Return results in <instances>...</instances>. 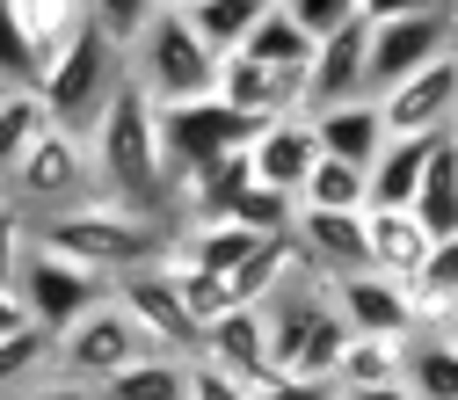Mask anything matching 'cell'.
<instances>
[{
    "label": "cell",
    "instance_id": "8fae6325",
    "mask_svg": "<svg viewBox=\"0 0 458 400\" xmlns=\"http://www.w3.org/2000/svg\"><path fill=\"white\" fill-rule=\"evenodd\" d=\"M327 299H335V313L350 320L357 335H422V320H415V292H408V284H393V277H378V269L335 277Z\"/></svg>",
    "mask_w": 458,
    "mask_h": 400
},
{
    "label": "cell",
    "instance_id": "d6986e66",
    "mask_svg": "<svg viewBox=\"0 0 458 400\" xmlns=\"http://www.w3.org/2000/svg\"><path fill=\"white\" fill-rule=\"evenodd\" d=\"M364 241H371V269L393 277V284H415L437 234L415 218V211H364Z\"/></svg>",
    "mask_w": 458,
    "mask_h": 400
},
{
    "label": "cell",
    "instance_id": "ee69618b",
    "mask_svg": "<svg viewBox=\"0 0 458 400\" xmlns=\"http://www.w3.org/2000/svg\"><path fill=\"white\" fill-rule=\"evenodd\" d=\"M160 8H175V15H190V8H197V0H160Z\"/></svg>",
    "mask_w": 458,
    "mask_h": 400
},
{
    "label": "cell",
    "instance_id": "ffe728a7",
    "mask_svg": "<svg viewBox=\"0 0 458 400\" xmlns=\"http://www.w3.org/2000/svg\"><path fill=\"white\" fill-rule=\"evenodd\" d=\"M437 139H444V132H437ZM437 139H386V153L371 160V204H364V211H408L415 190H422V175H429Z\"/></svg>",
    "mask_w": 458,
    "mask_h": 400
},
{
    "label": "cell",
    "instance_id": "4dcf8cb0",
    "mask_svg": "<svg viewBox=\"0 0 458 400\" xmlns=\"http://www.w3.org/2000/svg\"><path fill=\"white\" fill-rule=\"evenodd\" d=\"M225 218L248 226V234H262V241H276V234H292V226H299V197H284V190H269V183H248Z\"/></svg>",
    "mask_w": 458,
    "mask_h": 400
},
{
    "label": "cell",
    "instance_id": "d6a6232c",
    "mask_svg": "<svg viewBox=\"0 0 458 400\" xmlns=\"http://www.w3.org/2000/svg\"><path fill=\"white\" fill-rule=\"evenodd\" d=\"M37 364H51V335L44 328H22V335H0V393H15Z\"/></svg>",
    "mask_w": 458,
    "mask_h": 400
},
{
    "label": "cell",
    "instance_id": "60d3db41",
    "mask_svg": "<svg viewBox=\"0 0 458 400\" xmlns=\"http://www.w3.org/2000/svg\"><path fill=\"white\" fill-rule=\"evenodd\" d=\"M30 400H95V386H81V379H59V386H37Z\"/></svg>",
    "mask_w": 458,
    "mask_h": 400
},
{
    "label": "cell",
    "instance_id": "bcb514c9",
    "mask_svg": "<svg viewBox=\"0 0 458 400\" xmlns=\"http://www.w3.org/2000/svg\"><path fill=\"white\" fill-rule=\"evenodd\" d=\"M0 95H8V88H0Z\"/></svg>",
    "mask_w": 458,
    "mask_h": 400
},
{
    "label": "cell",
    "instance_id": "9a60e30c",
    "mask_svg": "<svg viewBox=\"0 0 458 400\" xmlns=\"http://www.w3.org/2000/svg\"><path fill=\"white\" fill-rule=\"evenodd\" d=\"M364 59H371V22H350L313 44V66H306V117L313 109H335V102H357L371 95L364 88Z\"/></svg>",
    "mask_w": 458,
    "mask_h": 400
},
{
    "label": "cell",
    "instance_id": "4316f807",
    "mask_svg": "<svg viewBox=\"0 0 458 400\" xmlns=\"http://www.w3.org/2000/svg\"><path fill=\"white\" fill-rule=\"evenodd\" d=\"M364 204H371V167H350V160L320 153V167L299 190V211H364Z\"/></svg>",
    "mask_w": 458,
    "mask_h": 400
},
{
    "label": "cell",
    "instance_id": "4fadbf2b",
    "mask_svg": "<svg viewBox=\"0 0 458 400\" xmlns=\"http://www.w3.org/2000/svg\"><path fill=\"white\" fill-rule=\"evenodd\" d=\"M248 160H255V183H269V190H284V197H299L306 175L320 167V132H313V117H306V109H292V117L255 124Z\"/></svg>",
    "mask_w": 458,
    "mask_h": 400
},
{
    "label": "cell",
    "instance_id": "d590c367",
    "mask_svg": "<svg viewBox=\"0 0 458 400\" xmlns=\"http://www.w3.org/2000/svg\"><path fill=\"white\" fill-rule=\"evenodd\" d=\"M284 15H292L313 44L335 37V30H350V22H364V15H357V0H284Z\"/></svg>",
    "mask_w": 458,
    "mask_h": 400
},
{
    "label": "cell",
    "instance_id": "ba28073f",
    "mask_svg": "<svg viewBox=\"0 0 458 400\" xmlns=\"http://www.w3.org/2000/svg\"><path fill=\"white\" fill-rule=\"evenodd\" d=\"M153 350L146 342V328L117 306V292H109L95 313H81L66 335H51V364H59L66 379H81V386H102V379H117L124 364H139Z\"/></svg>",
    "mask_w": 458,
    "mask_h": 400
},
{
    "label": "cell",
    "instance_id": "74e56055",
    "mask_svg": "<svg viewBox=\"0 0 458 400\" xmlns=\"http://www.w3.org/2000/svg\"><path fill=\"white\" fill-rule=\"evenodd\" d=\"M255 400H342L335 379H306V371H276L269 386H255Z\"/></svg>",
    "mask_w": 458,
    "mask_h": 400
},
{
    "label": "cell",
    "instance_id": "5bb4252c",
    "mask_svg": "<svg viewBox=\"0 0 458 400\" xmlns=\"http://www.w3.org/2000/svg\"><path fill=\"white\" fill-rule=\"evenodd\" d=\"M197 357L218 364V371H233L248 386H269L276 364H269V306H233V313H218L197 342Z\"/></svg>",
    "mask_w": 458,
    "mask_h": 400
},
{
    "label": "cell",
    "instance_id": "cb8c5ba5",
    "mask_svg": "<svg viewBox=\"0 0 458 400\" xmlns=\"http://www.w3.org/2000/svg\"><path fill=\"white\" fill-rule=\"evenodd\" d=\"M429 234L444 241V234H458V139L444 132L437 139V153H429V175H422V190H415V204H408Z\"/></svg>",
    "mask_w": 458,
    "mask_h": 400
},
{
    "label": "cell",
    "instance_id": "e575fe53",
    "mask_svg": "<svg viewBox=\"0 0 458 400\" xmlns=\"http://www.w3.org/2000/svg\"><path fill=\"white\" fill-rule=\"evenodd\" d=\"M30 241H37V218L15 197H0V284H8V292H15V269H22Z\"/></svg>",
    "mask_w": 458,
    "mask_h": 400
},
{
    "label": "cell",
    "instance_id": "603a6c76",
    "mask_svg": "<svg viewBox=\"0 0 458 400\" xmlns=\"http://www.w3.org/2000/svg\"><path fill=\"white\" fill-rule=\"evenodd\" d=\"M8 15L22 22V37H30V51H37V73H44V66L88 30V0H8Z\"/></svg>",
    "mask_w": 458,
    "mask_h": 400
},
{
    "label": "cell",
    "instance_id": "f1b7e54d",
    "mask_svg": "<svg viewBox=\"0 0 458 400\" xmlns=\"http://www.w3.org/2000/svg\"><path fill=\"white\" fill-rule=\"evenodd\" d=\"M262 15H269V0H197V8H190L197 37H204L211 51H241Z\"/></svg>",
    "mask_w": 458,
    "mask_h": 400
},
{
    "label": "cell",
    "instance_id": "5b68a950",
    "mask_svg": "<svg viewBox=\"0 0 458 400\" xmlns=\"http://www.w3.org/2000/svg\"><path fill=\"white\" fill-rule=\"evenodd\" d=\"M0 197H15L22 211H73V204H88V197H102V175H95V146H88V132H66V124H51L30 153H22V167L8 175V190Z\"/></svg>",
    "mask_w": 458,
    "mask_h": 400
},
{
    "label": "cell",
    "instance_id": "f35d334b",
    "mask_svg": "<svg viewBox=\"0 0 458 400\" xmlns=\"http://www.w3.org/2000/svg\"><path fill=\"white\" fill-rule=\"evenodd\" d=\"M437 8H458V0H357L364 22H393V15H437Z\"/></svg>",
    "mask_w": 458,
    "mask_h": 400
},
{
    "label": "cell",
    "instance_id": "ab89813d",
    "mask_svg": "<svg viewBox=\"0 0 458 400\" xmlns=\"http://www.w3.org/2000/svg\"><path fill=\"white\" fill-rule=\"evenodd\" d=\"M30 328V313H22V299L8 292V284H0V335H22Z\"/></svg>",
    "mask_w": 458,
    "mask_h": 400
},
{
    "label": "cell",
    "instance_id": "836d02e7",
    "mask_svg": "<svg viewBox=\"0 0 458 400\" xmlns=\"http://www.w3.org/2000/svg\"><path fill=\"white\" fill-rule=\"evenodd\" d=\"M44 73H37V51H30V37H22V22L8 15V0H0V88H37Z\"/></svg>",
    "mask_w": 458,
    "mask_h": 400
},
{
    "label": "cell",
    "instance_id": "52a82bcc",
    "mask_svg": "<svg viewBox=\"0 0 458 400\" xmlns=\"http://www.w3.org/2000/svg\"><path fill=\"white\" fill-rule=\"evenodd\" d=\"M255 124L241 109H225L218 95H197V102H160V160H167V190H182L197 167L225 160L233 146H248Z\"/></svg>",
    "mask_w": 458,
    "mask_h": 400
},
{
    "label": "cell",
    "instance_id": "1f68e13d",
    "mask_svg": "<svg viewBox=\"0 0 458 400\" xmlns=\"http://www.w3.org/2000/svg\"><path fill=\"white\" fill-rule=\"evenodd\" d=\"M153 15H160V0H88V22L117 44V51H131V44L146 37Z\"/></svg>",
    "mask_w": 458,
    "mask_h": 400
},
{
    "label": "cell",
    "instance_id": "8992f818",
    "mask_svg": "<svg viewBox=\"0 0 458 400\" xmlns=\"http://www.w3.org/2000/svg\"><path fill=\"white\" fill-rule=\"evenodd\" d=\"M109 292H117L109 277H95L88 262L44 248V241H30V255H22V269H15V299H22L30 328H44V335H66V328H73L81 313H95Z\"/></svg>",
    "mask_w": 458,
    "mask_h": 400
},
{
    "label": "cell",
    "instance_id": "9c48e42d",
    "mask_svg": "<svg viewBox=\"0 0 458 400\" xmlns=\"http://www.w3.org/2000/svg\"><path fill=\"white\" fill-rule=\"evenodd\" d=\"M458 44V8H437V15H393V22H371V59H364V88L386 95L408 73H422L429 59Z\"/></svg>",
    "mask_w": 458,
    "mask_h": 400
},
{
    "label": "cell",
    "instance_id": "d4e9b609",
    "mask_svg": "<svg viewBox=\"0 0 458 400\" xmlns=\"http://www.w3.org/2000/svg\"><path fill=\"white\" fill-rule=\"evenodd\" d=\"M44 132H51V109H44L37 88H8V95H0V190H8V175L22 167V153Z\"/></svg>",
    "mask_w": 458,
    "mask_h": 400
},
{
    "label": "cell",
    "instance_id": "e0dca14e",
    "mask_svg": "<svg viewBox=\"0 0 458 400\" xmlns=\"http://www.w3.org/2000/svg\"><path fill=\"white\" fill-rule=\"evenodd\" d=\"M313 132H320V153L327 160H350V167H371L386 153V109L378 95H357V102H335V109H313Z\"/></svg>",
    "mask_w": 458,
    "mask_h": 400
},
{
    "label": "cell",
    "instance_id": "7dc6e473",
    "mask_svg": "<svg viewBox=\"0 0 458 400\" xmlns=\"http://www.w3.org/2000/svg\"><path fill=\"white\" fill-rule=\"evenodd\" d=\"M451 51H458V44H451Z\"/></svg>",
    "mask_w": 458,
    "mask_h": 400
},
{
    "label": "cell",
    "instance_id": "44dd1931",
    "mask_svg": "<svg viewBox=\"0 0 458 400\" xmlns=\"http://www.w3.org/2000/svg\"><path fill=\"white\" fill-rule=\"evenodd\" d=\"M408 342L415 335H357L342 342V357H335V386L350 393V386H408Z\"/></svg>",
    "mask_w": 458,
    "mask_h": 400
},
{
    "label": "cell",
    "instance_id": "30bf717a",
    "mask_svg": "<svg viewBox=\"0 0 458 400\" xmlns=\"http://www.w3.org/2000/svg\"><path fill=\"white\" fill-rule=\"evenodd\" d=\"M378 109H386V132L393 139H437V132H451V117H458V51H444V59H429L422 73H408L400 88H386Z\"/></svg>",
    "mask_w": 458,
    "mask_h": 400
},
{
    "label": "cell",
    "instance_id": "6da1fadb",
    "mask_svg": "<svg viewBox=\"0 0 458 400\" xmlns=\"http://www.w3.org/2000/svg\"><path fill=\"white\" fill-rule=\"evenodd\" d=\"M95 146V175H102V197H117L146 218H175V190H167V160H160V102L139 88V73L124 66L117 95L102 102V117L88 132ZM182 226V218H175Z\"/></svg>",
    "mask_w": 458,
    "mask_h": 400
},
{
    "label": "cell",
    "instance_id": "7402d4cb",
    "mask_svg": "<svg viewBox=\"0 0 458 400\" xmlns=\"http://www.w3.org/2000/svg\"><path fill=\"white\" fill-rule=\"evenodd\" d=\"M95 400H190V357H175V350H146V357L124 364L117 379H102Z\"/></svg>",
    "mask_w": 458,
    "mask_h": 400
},
{
    "label": "cell",
    "instance_id": "83f0119b",
    "mask_svg": "<svg viewBox=\"0 0 458 400\" xmlns=\"http://www.w3.org/2000/svg\"><path fill=\"white\" fill-rule=\"evenodd\" d=\"M408 393L415 400H458V350L444 335H415L408 342Z\"/></svg>",
    "mask_w": 458,
    "mask_h": 400
},
{
    "label": "cell",
    "instance_id": "277c9868",
    "mask_svg": "<svg viewBox=\"0 0 458 400\" xmlns=\"http://www.w3.org/2000/svg\"><path fill=\"white\" fill-rule=\"evenodd\" d=\"M117 81H124V51L88 22V30L59 51V59L44 66L37 95H44V109H51V124H66V132H95V117H102V102L117 95Z\"/></svg>",
    "mask_w": 458,
    "mask_h": 400
},
{
    "label": "cell",
    "instance_id": "b9f144b4",
    "mask_svg": "<svg viewBox=\"0 0 458 400\" xmlns=\"http://www.w3.org/2000/svg\"><path fill=\"white\" fill-rule=\"evenodd\" d=\"M342 400H415V393H408V386H350Z\"/></svg>",
    "mask_w": 458,
    "mask_h": 400
},
{
    "label": "cell",
    "instance_id": "f6af8a7d",
    "mask_svg": "<svg viewBox=\"0 0 458 400\" xmlns=\"http://www.w3.org/2000/svg\"><path fill=\"white\" fill-rule=\"evenodd\" d=\"M451 139H458V117H451Z\"/></svg>",
    "mask_w": 458,
    "mask_h": 400
},
{
    "label": "cell",
    "instance_id": "484cf974",
    "mask_svg": "<svg viewBox=\"0 0 458 400\" xmlns=\"http://www.w3.org/2000/svg\"><path fill=\"white\" fill-rule=\"evenodd\" d=\"M241 51H248V59H262V66H276V73H306V66H313V37L284 15V0H269V15L248 30Z\"/></svg>",
    "mask_w": 458,
    "mask_h": 400
},
{
    "label": "cell",
    "instance_id": "7c38bea8",
    "mask_svg": "<svg viewBox=\"0 0 458 400\" xmlns=\"http://www.w3.org/2000/svg\"><path fill=\"white\" fill-rule=\"evenodd\" d=\"M117 306L146 328L153 350H175V357H197L204 328L190 320V306L175 299V284H167V269H139V277H117Z\"/></svg>",
    "mask_w": 458,
    "mask_h": 400
},
{
    "label": "cell",
    "instance_id": "3957f363",
    "mask_svg": "<svg viewBox=\"0 0 458 400\" xmlns=\"http://www.w3.org/2000/svg\"><path fill=\"white\" fill-rule=\"evenodd\" d=\"M124 66L139 73V88H146L153 102H197V95L218 88V51H211V44L197 37V22L175 15V8H160V15L146 22V37L124 51Z\"/></svg>",
    "mask_w": 458,
    "mask_h": 400
},
{
    "label": "cell",
    "instance_id": "ac0fdd59",
    "mask_svg": "<svg viewBox=\"0 0 458 400\" xmlns=\"http://www.w3.org/2000/svg\"><path fill=\"white\" fill-rule=\"evenodd\" d=\"M255 248H262V234H248V226H233V218H190V226H175L167 262L211 269V277H241V262H248Z\"/></svg>",
    "mask_w": 458,
    "mask_h": 400
},
{
    "label": "cell",
    "instance_id": "7bdbcfd3",
    "mask_svg": "<svg viewBox=\"0 0 458 400\" xmlns=\"http://www.w3.org/2000/svg\"><path fill=\"white\" fill-rule=\"evenodd\" d=\"M429 335H444V342H451V350H458V306H451V313H444V320H437Z\"/></svg>",
    "mask_w": 458,
    "mask_h": 400
},
{
    "label": "cell",
    "instance_id": "8d00e7d4",
    "mask_svg": "<svg viewBox=\"0 0 458 400\" xmlns=\"http://www.w3.org/2000/svg\"><path fill=\"white\" fill-rule=\"evenodd\" d=\"M190 400H255V386L233 379V371H218V364H204V357H190Z\"/></svg>",
    "mask_w": 458,
    "mask_h": 400
},
{
    "label": "cell",
    "instance_id": "f546056e",
    "mask_svg": "<svg viewBox=\"0 0 458 400\" xmlns=\"http://www.w3.org/2000/svg\"><path fill=\"white\" fill-rule=\"evenodd\" d=\"M167 269V284H175V299L190 306V320L197 328H211L218 313H233L241 299H233V277H211V269H182V262H160Z\"/></svg>",
    "mask_w": 458,
    "mask_h": 400
},
{
    "label": "cell",
    "instance_id": "7a4b0ae2",
    "mask_svg": "<svg viewBox=\"0 0 458 400\" xmlns=\"http://www.w3.org/2000/svg\"><path fill=\"white\" fill-rule=\"evenodd\" d=\"M37 241L117 284V277H139V269L167 262V248H175V218H146V211H131L117 197H88L73 211H44L37 218Z\"/></svg>",
    "mask_w": 458,
    "mask_h": 400
},
{
    "label": "cell",
    "instance_id": "2e32d148",
    "mask_svg": "<svg viewBox=\"0 0 458 400\" xmlns=\"http://www.w3.org/2000/svg\"><path fill=\"white\" fill-rule=\"evenodd\" d=\"M292 241L306 255V269H320L327 284L350 277V269H371V241H364V211H299Z\"/></svg>",
    "mask_w": 458,
    "mask_h": 400
}]
</instances>
